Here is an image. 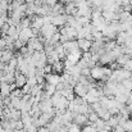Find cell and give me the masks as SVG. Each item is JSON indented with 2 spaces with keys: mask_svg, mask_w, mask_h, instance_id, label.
I'll return each mask as SVG.
<instances>
[{
  "mask_svg": "<svg viewBox=\"0 0 132 132\" xmlns=\"http://www.w3.org/2000/svg\"><path fill=\"white\" fill-rule=\"evenodd\" d=\"M45 81L46 84H50V85H56L59 81H60V75L58 73H47L45 75Z\"/></svg>",
  "mask_w": 132,
  "mask_h": 132,
  "instance_id": "9c48e42d",
  "label": "cell"
},
{
  "mask_svg": "<svg viewBox=\"0 0 132 132\" xmlns=\"http://www.w3.org/2000/svg\"><path fill=\"white\" fill-rule=\"evenodd\" d=\"M6 1H8V3H9V4H10V3H12V1H13V0H6Z\"/></svg>",
  "mask_w": 132,
  "mask_h": 132,
  "instance_id": "836d02e7",
  "label": "cell"
},
{
  "mask_svg": "<svg viewBox=\"0 0 132 132\" xmlns=\"http://www.w3.org/2000/svg\"><path fill=\"white\" fill-rule=\"evenodd\" d=\"M94 131H95V128L92 126H88V125L82 126V128H81V132H94Z\"/></svg>",
  "mask_w": 132,
  "mask_h": 132,
  "instance_id": "d4e9b609",
  "label": "cell"
},
{
  "mask_svg": "<svg viewBox=\"0 0 132 132\" xmlns=\"http://www.w3.org/2000/svg\"><path fill=\"white\" fill-rule=\"evenodd\" d=\"M87 119L90 121V122H96V121L99 119V116H97L96 112L92 110V112H90V113L87 114Z\"/></svg>",
  "mask_w": 132,
  "mask_h": 132,
  "instance_id": "ffe728a7",
  "label": "cell"
},
{
  "mask_svg": "<svg viewBox=\"0 0 132 132\" xmlns=\"http://www.w3.org/2000/svg\"><path fill=\"white\" fill-rule=\"evenodd\" d=\"M21 117H22V112L19 110V109H15V108H12L10 109V112H9V114L6 116V118L5 119H13V121H18V119H21Z\"/></svg>",
  "mask_w": 132,
  "mask_h": 132,
  "instance_id": "8fae6325",
  "label": "cell"
},
{
  "mask_svg": "<svg viewBox=\"0 0 132 132\" xmlns=\"http://www.w3.org/2000/svg\"><path fill=\"white\" fill-rule=\"evenodd\" d=\"M23 130L26 132H37V126H35V125L32 123V125H30L28 127H24Z\"/></svg>",
  "mask_w": 132,
  "mask_h": 132,
  "instance_id": "603a6c76",
  "label": "cell"
},
{
  "mask_svg": "<svg viewBox=\"0 0 132 132\" xmlns=\"http://www.w3.org/2000/svg\"><path fill=\"white\" fill-rule=\"evenodd\" d=\"M44 90L46 91V94L49 95V96H51L55 91H56V88H55V85H50V84H45L44 86Z\"/></svg>",
  "mask_w": 132,
  "mask_h": 132,
  "instance_id": "e0dca14e",
  "label": "cell"
},
{
  "mask_svg": "<svg viewBox=\"0 0 132 132\" xmlns=\"http://www.w3.org/2000/svg\"><path fill=\"white\" fill-rule=\"evenodd\" d=\"M34 1H35V4H36V5H43V4L46 3V0H34Z\"/></svg>",
  "mask_w": 132,
  "mask_h": 132,
  "instance_id": "1f68e13d",
  "label": "cell"
},
{
  "mask_svg": "<svg viewBox=\"0 0 132 132\" xmlns=\"http://www.w3.org/2000/svg\"><path fill=\"white\" fill-rule=\"evenodd\" d=\"M37 132H50V131L47 130L46 126H40V127H37Z\"/></svg>",
  "mask_w": 132,
  "mask_h": 132,
  "instance_id": "4dcf8cb0",
  "label": "cell"
},
{
  "mask_svg": "<svg viewBox=\"0 0 132 132\" xmlns=\"http://www.w3.org/2000/svg\"><path fill=\"white\" fill-rule=\"evenodd\" d=\"M87 91H88V86H85V85H82V84H80V82H77L76 86L73 87V92H75L76 96L84 97V96L87 94Z\"/></svg>",
  "mask_w": 132,
  "mask_h": 132,
  "instance_id": "ba28073f",
  "label": "cell"
},
{
  "mask_svg": "<svg viewBox=\"0 0 132 132\" xmlns=\"http://www.w3.org/2000/svg\"><path fill=\"white\" fill-rule=\"evenodd\" d=\"M13 45H14V47H15V50H19L22 46H24L26 45V43H23L22 40H19V39H17V40H14V43H13Z\"/></svg>",
  "mask_w": 132,
  "mask_h": 132,
  "instance_id": "7402d4cb",
  "label": "cell"
},
{
  "mask_svg": "<svg viewBox=\"0 0 132 132\" xmlns=\"http://www.w3.org/2000/svg\"><path fill=\"white\" fill-rule=\"evenodd\" d=\"M130 4H131V5H132V0H130Z\"/></svg>",
  "mask_w": 132,
  "mask_h": 132,
  "instance_id": "e575fe53",
  "label": "cell"
},
{
  "mask_svg": "<svg viewBox=\"0 0 132 132\" xmlns=\"http://www.w3.org/2000/svg\"><path fill=\"white\" fill-rule=\"evenodd\" d=\"M94 132H99V131H97V130H95V131H94Z\"/></svg>",
  "mask_w": 132,
  "mask_h": 132,
  "instance_id": "d590c367",
  "label": "cell"
},
{
  "mask_svg": "<svg viewBox=\"0 0 132 132\" xmlns=\"http://www.w3.org/2000/svg\"><path fill=\"white\" fill-rule=\"evenodd\" d=\"M106 122H108V125H109L112 128H114V127L118 125V114H117V116H112Z\"/></svg>",
  "mask_w": 132,
  "mask_h": 132,
  "instance_id": "ac0fdd59",
  "label": "cell"
},
{
  "mask_svg": "<svg viewBox=\"0 0 132 132\" xmlns=\"http://www.w3.org/2000/svg\"><path fill=\"white\" fill-rule=\"evenodd\" d=\"M51 23L56 27H62L67 23V14H56V15H53V21Z\"/></svg>",
  "mask_w": 132,
  "mask_h": 132,
  "instance_id": "52a82bcc",
  "label": "cell"
},
{
  "mask_svg": "<svg viewBox=\"0 0 132 132\" xmlns=\"http://www.w3.org/2000/svg\"><path fill=\"white\" fill-rule=\"evenodd\" d=\"M9 96H10V97H22V96H23V92H22L21 88L17 87V88H14V90L10 91Z\"/></svg>",
  "mask_w": 132,
  "mask_h": 132,
  "instance_id": "d6986e66",
  "label": "cell"
},
{
  "mask_svg": "<svg viewBox=\"0 0 132 132\" xmlns=\"http://www.w3.org/2000/svg\"><path fill=\"white\" fill-rule=\"evenodd\" d=\"M13 56H14V51L8 50V49H4V50H3V55H1V58H0V62L8 64V62H9Z\"/></svg>",
  "mask_w": 132,
  "mask_h": 132,
  "instance_id": "4fadbf2b",
  "label": "cell"
},
{
  "mask_svg": "<svg viewBox=\"0 0 132 132\" xmlns=\"http://www.w3.org/2000/svg\"><path fill=\"white\" fill-rule=\"evenodd\" d=\"M77 132H81V130H80V131H77Z\"/></svg>",
  "mask_w": 132,
  "mask_h": 132,
  "instance_id": "8d00e7d4",
  "label": "cell"
},
{
  "mask_svg": "<svg viewBox=\"0 0 132 132\" xmlns=\"http://www.w3.org/2000/svg\"><path fill=\"white\" fill-rule=\"evenodd\" d=\"M8 6H9V3L6 0H0V9L8 10Z\"/></svg>",
  "mask_w": 132,
  "mask_h": 132,
  "instance_id": "cb8c5ba5",
  "label": "cell"
},
{
  "mask_svg": "<svg viewBox=\"0 0 132 132\" xmlns=\"http://www.w3.org/2000/svg\"><path fill=\"white\" fill-rule=\"evenodd\" d=\"M53 67V73H58V75H62L64 72V63L63 60H56L51 64Z\"/></svg>",
  "mask_w": 132,
  "mask_h": 132,
  "instance_id": "7c38bea8",
  "label": "cell"
},
{
  "mask_svg": "<svg viewBox=\"0 0 132 132\" xmlns=\"http://www.w3.org/2000/svg\"><path fill=\"white\" fill-rule=\"evenodd\" d=\"M9 94H10L9 84H6V82H0V95H1V96H9Z\"/></svg>",
  "mask_w": 132,
  "mask_h": 132,
  "instance_id": "9a60e30c",
  "label": "cell"
},
{
  "mask_svg": "<svg viewBox=\"0 0 132 132\" xmlns=\"http://www.w3.org/2000/svg\"><path fill=\"white\" fill-rule=\"evenodd\" d=\"M90 76L95 80V81H100L104 78V73H103V67L100 64H96L95 67L90 68Z\"/></svg>",
  "mask_w": 132,
  "mask_h": 132,
  "instance_id": "3957f363",
  "label": "cell"
},
{
  "mask_svg": "<svg viewBox=\"0 0 132 132\" xmlns=\"http://www.w3.org/2000/svg\"><path fill=\"white\" fill-rule=\"evenodd\" d=\"M31 18V28H35V30H39L44 26V21H43V17L41 15H37V14H34L30 17Z\"/></svg>",
  "mask_w": 132,
  "mask_h": 132,
  "instance_id": "5b68a950",
  "label": "cell"
},
{
  "mask_svg": "<svg viewBox=\"0 0 132 132\" xmlns=\"http://www.w3.org/2000/svg\"><path fill=\"white\" fill-rule=\"evenodd\" d=\"M19 26L22 28L24 27H31V18L30 17H23L21 21H19Z\"/></svg>",
  "mask_w": 132,
  "mask_h": 132,
  "instance_id": "2e32d148",
  "label": "cell"
},
{
  "mask_svg": "<svg viewBox=\"0 0 132 132\" xmlns=\"http://www.w3.org/2000/svg\"><path fill=\"white\" fill-rule=\"evenodd\" d=\"M21 90H22V92H23V95L24 94H30V91H31V86H28L27 84L23 86V87H21Z\"/></svg>",
  "mask_w": 132,
  "mask_h": 132,
  "instance_id": "83f0119b",
  "label": "cell"
},
{
  "mask_svg": "<svg viewBox=\"0 0 132 132\" xmlns=\"http://www.w3.org/2000/svg\"><path fill=\"white\" fill-rule=\"evenodd\" d=\"M130 59H131V55H130V54H121V55L116 59V62H117V64H118L119 67H123Z\"/></svg>",
  "mask_w": 132,
  "mask_h": 132,
  "instance_id": "5bb4252c",
  "label": "cell"
},
{
  "mask_svg": "<svg viewBox=\"0 0 132 132\" xmlns=\"http://www.w3.org/2000/svg\"><path fill=\"white\" fill-rule=\"evenodd\" d=\"M56 31H58L56 30V26H54L53 23H47V24H44L40 28V36L45 37V40H49Z\"/></svg>",
  "mask_w": 132,
  "mask_h": 132,
  "instance_id": "6da1fadb",
  "label": "cell"
},
{
  "mask_svg": "<svg viewBox=\"0 0 132 132\" xmlns=\"http://www.w3.org/2000/svg\"><path fill=\"white\" fill-rule=\"evenodd\" d=\"M5 14H8V10H3V9H0V17H3V15H5Z\"/></svg>",
  "mask_w": 132,
  "mask_h": 132,
  "instance_id": "d6a6232c",
  "label": "cell"
},
{
  "mask_svg": "<svg viewBox=\"0 0 132 132\" xmlns=\"http://www.w3.org/2000/svg\"><path fill=\"white\" fill-rule=\"evenodd\" d=\"M77 45L81 49V51H90L91 47V41H88L87 39H77Z\"/></svg>",
  "mask_w": 132,
  "mask_h": 132,
  "instance_id": "30bf717a",
  "label": "cell"
},
{
  "mask_svg": "<svg viewBox=\"0 0 132 132\" xmlns=\"http://www.w3.org/2000/svg\"><path fill=\"white\" fill-rule=\"evenodd\" d=\"M123 128H125V131L126 132H130L132 130V119H127L125 123H123Z\"/></svg>",
  "mask_w": 132,
  "mask_h": 132,
  "instance_id": "44dd1931",
  "label": "cell"
},
{
  "mask_svg": "<svg viewBox=\"0 0 132 132\" xmlns=\"http://www.w3.org/2000/svg\"><path fill=\"white\" fill-rule=\"evenodd\" d=\"M26 46H27L28 49H31V50H37V51L44 50V44L39 40V37H31V39L27 41Z\"/></svg>",
  "mask_w": 132,
  "mask_h": 132,
  "instance_id": "7a4b0ae2",
  "label": "cell"
},
{
  "mask_svg": "<svg viewBox=\"0 0 132 132\" xmlns=\"http://www.w3.org/2000/svg\"><path fill=\"white\" fill-rule=\"evenodd\" d=\"M23 128H24L23 122H22L21 119H18V121H17V130H23Z\"/></svg>",
  "mask_w": 132,
  "mask_h": 132,
  "instance_id": "f546056e",
  "label": "cell"
},
{
  "mask_svg": "<svg viewBox=\"0 0 132 132\" xmlns=\"http://www.w3.org/2000/svg\"><path fill=\"white\" fill-rule=\"evenodd\" d=\"M122 68H125V69H127V71H130V72H132V59H130Z\"/></svg>",
  "mask_w": 132,
  "mask_h": 132,
  "instance_id": "4316f807",
  "label": "cell"
},
{
  "mask_svg": "<svg viewBox=\"0 0 132 132\" xmlns=\"http://www.w3.org/2000/svg\"><path fill=\"white\" fill-rule=\"evenodd\" d=\"M81 76H85V77H88L90 76V68L88 67H85L81 69Z\"/></svg>",
  "mask_w": 132,
  "mask_h": 132,
  "instance_id": "484cf974",
  "label": "cell"
},
{
  "mask_svg": "<svg viewBox=\"0 0 132 132\" xmlns=\"http://www.w3.org/2000/svg\"><path fill=\"white\" fill-rule=\"evenodd\" d=\"M87 117L85 116V114H80V113H76V112H73V123H76V125H78V126H86L87 125Z\"/></svg>",
  "mask_w": 132,
  "mask_h": 132,
  "instance_id": "8992f818",
  "label": "cell"
},
{
  "mask_svg": "<svg viewBox=\"0 0 132 132\" xmlns=\"http://www.w3.org/2000/svg\"><path fill=\"white\" fill-rule=\"evenodd\" d=\"M31 37H35L31 27H24V28H22L21 32H19V36H18V39L22 40V41L26 43V44H27V41H28Z\"/></svg>",
  "mask_w": 132,
  "mask_h": 132,
  "instance_id": "277c9868",
  "label": "cell"
},
{
  "mask_svg": "<svg viewBox=\"0 0 132 132\" xmlns=\"http://www.w3.org/2000/svg\"><path fill=\"white\" fill-rule=\"evenodd\" d=\"M5 47H6V41H5V39L1 36V37H0V49L4 50Z\"/></svg>",
  "mask_w": 132,
  "mask_h": 132,
  "instance_id": "f1b7e54d",
  "label": "cell"
}]
</instances>
